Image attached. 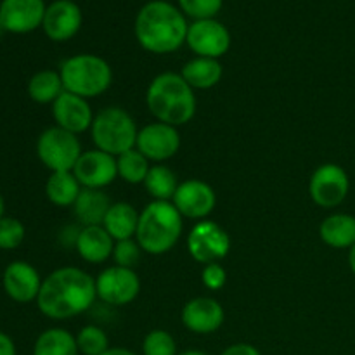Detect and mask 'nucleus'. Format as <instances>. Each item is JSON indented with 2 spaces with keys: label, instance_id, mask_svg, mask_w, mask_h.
<instances>
[{
  "label": "nucleus",
  "instance_id": "f257e3e1",
  "mask_svg": "<svg viewBox=\"0 0 355 355\" xmlns=\"http://www.w3.org/2000/svg\"><path fill=\"white\" fill-rule=\"evenodd\" d=\"M97 298L96 279L76 267H61L42 281L38 311L54 321H66L83 314Z\"/></svg>",
  "mask_w": 355,
  "mask_h": 355
},
{
  "label": "nucleus",
  "instance_id": "f03ea898",
  "mask_svg": "<svg viewBox=\"0 0 355 355\" xmlns=\"http://www.w3.org/2000/svg\"><path fill=\"white\" fill-rule=\"evenodd\" d=\"M187 24L179 7L165 0H151L135 17V37L142 49L153 54H170L186 44Z\"/></svg>",
  "mask_w": 355,
  "mask_h": 355
},
{
  "label": "nucleus",
  "instance_id": "7ed1b4c3",
  "mask_svg": "<svg viewBox=\"0 0 355 355\" xmlns=\"http://www.w3.org/2000/svg\"><path fill=\"white\" fill-rule=\"evenodd\" d=\"M146 104L158 121L180 127L193 120L196 113L194 89L179 73H162L149 83Z\"/></svg>",
  "mask_w": 355,
  "mask_h": 355
},
{
  "label": "nucleus",
  "instance_id": "20e7f679",
  "mask_svg": "<svg viewBox=\"0 0 355 355\" xmlns=\"http://www.w3.org/2000/svg\"><path fill=\"white\" fill-rule=\"evenodd\" d=\"M182 215L172 201H153L139 215L137 238L142 252L163 255L170 252L182 234Z\"/></svg>",
  "mask_w": 355,
  "mask_h": 355
},
{
  "label": "nucleus",
  "instance_id": "39448f33",
  "mask_svg": "<svg viewBox=\"0 0 355 355\" xmlns=\"http://www.w3.org/2000/svg\"><path fill=\"white\" fill-rule=\"evenodd\" d=\"M66 92L92 99L110 89L113 71L106 59L96 54H76L66 59L59 69Z\"/></svg>",
  "mask_w": 355,
  "mask_h": 355
},
{
  "label": "nucleus",
  "instance_id": "423d86ee",
  "mask_svg": "<svg viewBox=\"0 0 355 355\" xmlns=\"http://www.w3.org/2000/svg\"><path fill=\"white\" fill-rule=\"evenodd\" d=\"M92 141L96 149L118 158L137 144V127L130 114L116 106L104 107L94 116Z\"/></svg>",
  "mask_w": 355,
  "mask_h": 355
},
{
  "label": "nucleus",
  "instance_id": "0eeeda50",
  "mask_svg": "<svg viewBox=\"0 0 355 355\" xmlns=\"http://www.w3.org/2000/svg\"><path fill=\"white\" fill-rule=\"evenodd\" d=\"M37 155L51 172H73L82 156V144L75 134L55 125L40 134Z\"/></svg>",
  "mask_w": 355,
  "mask_h": 355
},
{
  "label": "nucleus",
  "instance_id": "6e6552de",
  "mask_svg": "<svg viewBox=\"0 0 355 355\" xmlns=\"http://www.w3.org/2000/svg\"><path fill=\"white\" fill-rule=\"evenodd\" d=\"M231 250V238L224 227L211 220H200L187 236V252L196 262L215 263L225 259Z\"/></svg>",
  "mask_w": 355,
  "mask_h": 355
},
{
  "label": "nucleus",
  "instance_id": "1a4fd4ad",
  "mask_svg": "<svg viewBox=\"0 0 355 355\" xmlns=\"http://www.w3.org/2000/svg\"><path fill=\"white\" fill-rule=\"evenodd\" d=\"M350 191L349 173L336 163H324L311 177L309 193L321 208H335L345 201Z\"/></svg>",
  "mask_w": 355,
  "mask_h": 355
},
{
  "label": "nucleus",
  "instance_id": "9d476101",
  "mask_svg": "<svg viewBox=\"0 0 355 355\" xmlns=\"http://www.w3.org/2000/svg\"><path fill=\"white\" fill-rule=\"evenodd\" d=\"M97 298L113 307L128 305L137 298L141 291V281L134 269L113 266L104 269L96 279Z\"/></svg>",
  "mask_w": 355,
  "mask_h": 355
},
{
  "label": "nucleus",
  "instance_id": "9b49d317",
  "mask_svg": "<svg viewBox=\"0 0 355 355\" xmlns=\"http://www.w3.org/2000/svg\"><path fill=\"white\" fill-rule=\"evenodd\" d=\"M186 44L198 58L218 59L231 47V33L217 19H200L189 24Z\"/></svg>",
  "mask_w": 355,
  "mask_h": 355
},
{
  "label": "nucleus",
  "instance_id": "f8f14e48",
  "mask_svg": "<svg viewBox=\"0 0 355 355\" xmlns=\"http://www.w3.org/2000/svg\"><path fill=\"white\" fill-rule=\"evenodd\" d=\"M73 173L83 189H103L118 177L116 158L99 149L83 151Z\"/></svg>",
  "mask_w": 355,
  "mask_h": 355
},
{
  "label": "nucleus",
  "instance_id": "ddd939ff",
  "mask_svg": "<svg viewBox=\"0 0 355 355\" xmlns=\"http://www.w3.org/2000/svg\"><path fill=\"white\" fill-rule=\"evenodd\" d=\"M172 203L182 217L201 220L214 211L217 196H215V191L211 189V186H208L207 182L191 179L179 184L172 198Z\"/></svg>",
  "mask_w": 355,
  "mask_h": 355
},
{
  "label": "nucleus",
  "instance_id": "4468645a",
  "mask_svg": "<svg viewBox=\"0 0 355 355\" xmlns=\"http://www.w3.org/2000/svg\"><path fill=\"white\" fill-rule=\"evenodd\" d=\"M137 151H141L149 162H166L177 155L180 148V135L177 127L172 125L156 123L146 125L139 130Z\"/></svg>",
  "mask_w": 355,
  "mask_h": 355
},
{
  "label": "nucleus",
  "instance_id": "2eb2a0df",
  "mask_svg": "<svg viewBox=\"0 0 355 355\" xmlns=\"http://www.w3.org/2000/svg\"><path fill=\"white\" fill-rule=\"evenodd\" d=\"M45 9L44 0H2L0 24L10 33H30L42 26Z\"/></svg>",
  "mask_w": 355,
  "mask_h": 355
},
{
  "label": "nucleus",
  "instance_id": "dca6fc26",
  "mask_svg": "<svg viewBox=\"0 0 355 355\" xmlns=\"http://www.w3.org/2000/svg\"><path fill=\"white\" fill-rule=\"evenodd\" d=\"M3 291L10 300L17 304H30L37 300L42 288V279L38 270L24 260H16L9 263L2 276Z\"/></svg>",
  "mask_w": 355,
  "mask_h": 355
},
{
  "label": "nucleus",
  "instance_id": "f3484780",
  "mask_svg": "<svg viewBox=\"0 0 355 355\" xmlns=\"http://www.w3.org/2000/svg\"><path fill=\"white\" fill-rule=\"evenodd\" d=\"M82 21V10L73 0H55L45 9L42 28L51 40L66 42L78 33Z\"/></svg>",
  "mask_w": 355,
  "mask_h": 355
},
{
  "label": "nucleus",
  "instance_id": "a211bd4d",
  "mask_svg": "<svg viewBox=\"0 0 355 355\" xmlns=\"http://www.w3.org/2000/svg\"><path fill=\"white\" fill-rule=\"evenodd\" d=\"M52 116H54L58 127L75 135L89 130L94 121V113L87 99L66 92V90L52 104Z\"/></svg>",
  "mask_w": 355,
  "mask_h": 355
},
{
  "label": "nucleus",
  "instance_id": "6ab92c4d",
  "mask_svg": "<svg viewBox=\"0 0 355 355\" xmlns=\"http://www.w3.org/2000/svg\"><path fill=\"white\" fill-rule=\"evenodd\" d=\"M225 312L215 298L198 297L182 309V324L196 335H210L224 324Z\"/></svg>",
  "mask_w": 355,
  "mask_h": 355
},
{
  "label": "nucleus",
  "instance_id": "aec40b11",
  "mask_svg": "<svg viewBox=\"0 0 355 355\" xmlns=\"http://www.w3.org/2000/svg\"><path fill=\"white\" fill-rule=\"evenodd\" d=\"M114 243L103 225H89L78 232L75 248L85 262L103 263L113 255Z\"/></svg>",
  "mask_w": 355,
  "mask_h": 355
},
{
  "label": "nucleus",
  "instance_id": "412c9836",
  "mask_svg": "<svg viewBox=\"0 0 355 355\" xmlns=\"http://www.w3.org/2000/svg\"><path fill=\"white\" fill-rule=\"evenodd\" d=\"M139 215L141 214H137V210L130 203H125V201L113 203L104 217L103 227L114 241L132 239L137 234Z\"/></svg>",
  "mask_w": 355,
  "mask_h": 355
},
{
  "label": "nucleus",
  "instance_id": "4be33fe9",
  "mask_svg": "<svg viewBox=\"0 0 355 355\" xmlns=\"http://www.w3.org/2000/svg\"><path fill=\"white\" fill-rule=\"evenodd\" d=\"M319 236L331 248L350 250L355 245V217L349 214L329 215L319 225Z\"/></svg>",
  "mask_w": 355,
  "mask_h": 355
},
{
  "label": "nucleus",
  "instance_id": "5701e85b",
  "mask_svg": "<svg viewBox=\"0 0 355 355\" xmlns=\"http://www.w3.org/2000/svg\"><path fill=\"white\" fill-rule=\"evenodd\" d=\"M111 201L103 189H82L73 205L75 217L82 222L85 227L89 225H103L104 217L111 207Z\"/></svg>",
  "mask_w": 355,
  "mask_h": 355
},
{
  "label": "nucleus",
  "instance_id": "b1692460",
  "mask_svg": "<svg viewBox=\"0 0 355 355\" xmlns=\"http://www.w3.org/2000/svg\"><path fill=\"white\" fill-rule=\"evenodd\" d=\"M222 73H224V69H222L218 59L194 58L184 64L180 75L193 89L207 90L218 85V82L222 80Z\"/></svg>",
  "mask_w": 355,
  "mask_h": 355
},
{
  "label": "nucleus",
  "instance_id": "393cba45",
  "mask_svg": "<svg viewBox=\"0 0 355 355\" xmlns=\"http://www.w3.org/2000/svg\"><path fill=\"white\" fill-rule=\"evenodd\" d=\"M82 186L73 172H52L45 184V194L55 207H73Z\"/></svg>",
  "mask_w": 355,
  "mask_h": 355
},
{
  "label": "nucleus",
  "instance_id": "a878e982",
  "mask_svg": "<svg viewBox=\"0 0 355 355\" xmlns=\"http://www.w3.org/2000/svg\"><path fill=\"white\" fill-rule=\"evenodd\" d=\"M76 338L62 328H51L40 333L33 345V355H78Z\"/></svg>",
  "mask_w": 355,
  "mask_h": 355
},
{
  "label": "nucleus",
  "instance_id": "bb28decb",
  "mask_svg": "<svg viewBox=\"0 0 355 355\" xmlns=\"http://www.w3.org/2000/svg\"><path fill=\"white\" fill-rule=\"evenodd\" d=\"M64 92L61 75L52 69L35 73L28 82V96L38 104H54L61 94Z\"/></svg>",
  "mask_w": 355,
  "mask_h": 355
},
{
  "label": "nucleus",
  "instance_id": "cd10ccee",
  "mask_svg": "<svg viewBox=\"0 0 355 355\" xmlns=\"http://www.w3.org/2000/svg\"><path fill=\"white\" fill-rule=\"evenodd\" d=\"M144 187L149 196L155 198V201H170L179 187V180L168 166L155 165L149 168Z\"/></svg>",
  "mask_w": 355,
  "mask_h": 355
},
{
  "label": "nucleus",
  "instance_id": "c85d7f7f",
  "mask_svg": "<svg viewBox=\"0 0 355 355\" xmlns=\"http://www.w3.org/2000/svg\"><path fill=\"white\" fill-rule=\"evenodd\" d=\"M116 165L118 175L128 184H144L149 168H151L149 159L141 151H137V148L118 156Z\"/></svg>",
  "mask_w": 355,
  "mask_h": 355
},
{
  "label": "nucleus",
  "instance_id": "c756f323",
  "mask_svg": "<svg viewBox=\"0 0 355 355\" xmlns=\"http://www.w3.org/2000/svg\"><path fill=\"white\" fill-rule=\"evenodd\" d=\"M75 338L78 352L82 355H103L111 349L106 331L99 326H85V328L80 329Z\"/></svg>",
  "mask_w": 355,
  "mask_h": 355
},
{
  "label": "nucleus",
  "instance_id": "7c9ffc66",
  "mask_svg": "<svg viewBox=\"0 0 355 355\" xmlns=\"http://www.w3.org/2000/svg\"><path fill=\"white\" fill-rule=\"evenodd\" d=\"M142 355H179L173 336L165 329H153L142 342Z\"/></svg>",
  "mask_w": 355,
  "mask_h": 355
},
{
  "label": "nucleus",
  "instance_id": "2f4dec72",
  "mask_svg": "<svg viewBox=\"0 0 355 355\" xmlns=\"http://www.w3.org/2000/svg\"><path fill=\"white\" fill-rule=\"evenodd\" d=\"M26 229L14 217L0 218V250H14L24 241Z\"/></svg>",
  "mask_w": 355,
  "mask_h": 355
},
{
  "label": "nucleus",
  "instance_id": "473e14b6",
  "mask_svg": "<svg viewBox=\"0 0 355 355\" xmlns=\"http://www.w3.org/2000/svg\"><path fill=\"white\" fill-rule=\"evenodd\" d=\"M179 6L194 21L214 19L222 9V0H179Z\"/></svg>",
  "mask_w": 355,
  "mask_h": 355
},
{
  "label": "nucleus",
  "instance_id": "72a5a7b5",
  "mask_svg": "<svg viewBox=\"0 0 355 355\" xmlns=\"http://www.w3.org/2000/svg\"><path fill=\"white\" fill-rule=\"evenodd\" d=\"M142 248L139 246L137 239H123V241L114 243L113 259L116 266L125 267V269H134L141 260Z\"/></svg>",
  "mask_w": 355,
  "mask_h": 355
},
{
  "label": "nucleus",
  "instance_id": "f704fd0d",
  "mask_svg": "<svg viewBox=\"0 0 355 355\" xmlns=\"http://www.w3.org/2000/svg\"><path fill=\"white\" fill-rule=\"evenodd\" d=\"M201 281H203L208 290L217 291L224 288L225 281H227V274H225V269L218 262L208 263V266H205L203 272H201Z\"/></svg>",
  "mask_w": 355,
  "mask_h": 355
},
{
  "label": "nucleus",
  "instance_id": "c9c22d12",
  "mask_svg": "<svg viewBox=\"0 0 355 355\" xmlns=\"http://www.w3.org/2000/svg\"><path fill=\"white\" fill-rule=\"evenodd\" d=\"M220 355H262V352L250 343H234V345L227 347Z\"/></svg>",
  "mask_w": 355,
  "mask_h": 355
},
{
  "label": "nucleus",
  "instance_id": "e433bc0d",
  "mask_svg": "<svg viewBox=\"0 0 355 355\" xmlns=\"http://www.w3.org/2000/svg\"><path fill=\"white\" fill-rule=\"evenodd\" d=\"M0 355H16V345L12 338L0 331Z\"/></svg>",
  "mask_w": 355,
  "mask_h": 355
},
{
  "label": "nucleus",
  "instance_id": "4c0bfd02",
  "mask_svg": "<svg viewBox=\"0 0 355 355\" xmlns=\"http://www.w3.org/2000/svg\"><path fill=\"white\" fill-rule=\"evenodd\" d=\"M103 355H137L135 352H132V350L128 349H121V347H111L107 352H104Z\"/></svg>",
  "mask_w": 355,
  "mask_h": 355
},
{
  "label": "nucleus",
  "instance_id": "58836bf2",
  "mask_svg": "<svg viewBox=\"0 0 355 355\" xmlns=\"http://www.w3.org/2000/svg\"><path fill=\"white\" fill-rule=\"evenodd\" d=\"M349 266H350V269H352V272L355 276V245L352 246V248H350V252H349Z\"/></svg>",
  "mask_w": 355,
  "mask_h": 355
},
{
  "label": "nucleus",
  "instance_id": "ea45409f",
  "mask_svg": "<svg viewBox=\"0 0 355 355\" xmlns=\"http://www.w3.org/2000/svg\"><path fill=\"white\" fill-rule=\"evenodd\" d=\"M6 201H3V198H2V194H0V218L2 217H6Z\"/></svg>",
  "mask_w": 355,
  "mask_h": 355
},
{
  "label": "nucleus",
  "instance_id": "a19ab883",
  "mask_svg": "<svg viewBox=\"0 0 355 355\" xmlns=\"http://www.w3.org/2000/svg\"><path fill=\"white\" fill-rule=\"evenodd\" d=\"M179 355H208V354L201 352V350H186V352H180Z\"/></svg>",
  "mask_w": 355,
  "mask_h": 355
},
{
  "label": "nucleus",
  "instance_id": "79ce46f5",
  "mask_svg": "<svg viewBox=\"0 0 355 355\" xmlns=\"http://www.w3.org/2000/svg\"><path fill=\"white\" fill-rule=\"evenodd\" d=\"M3 31H6V30H3V28H2V24H0V35H2Z\"/></svg>",
  "mask_w": 355,
  "mask_h": 355
}]
</instances>
